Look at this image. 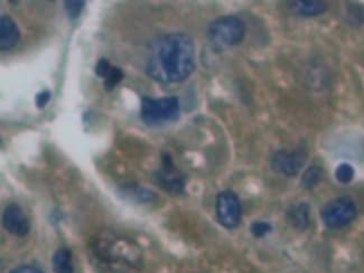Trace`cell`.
<instances>
[{
	"label": "cell",
	"instance_id": "4fadbf2b",
	"mask_svg": "<svg viewBox=\"0 0 364 273\" xmlns=\"http://www.w3.org/2000/svg\"><path fill=\"white\" fill-rule=\"evenodd\" d=\"M323 178V171L319 167H311L307 169L304 173L303 178H301V184L305 188L311 189L313 187L316 186L319 181H322Z\"/></svg>",
	"mask_w": 364,
	"mask_h": 273
},
{
	"label": "cell",
	"instance_id": "e0dca14e",
	"mask_svg": "<svg viewBox=\"0 0 364 273\" xmlns=\"http://www.w3.org/2000/svg\"><path fill=\"white\" fill-rule=\"evenodd\" d=\"M272 230V226L270 225L269 223H267V222H255L252 225H251V232L254 234L256 237H262L267 234L270 233Z\"/></svg>",
	"mask_w": 364,
	"mask_h": 273
},
{
	"label": "cell",
	"instance_id": "5bb4252c",
	"mask_svg": "<svg viewBox=\"0 0 364 273\" xmlns=\"http://www.w3.org/2000/svg\"><path fill=\"white\" fill-rule=\"evenodd\" d=\"M122 79H124V72L118 66H112L110 72L107 74V77L103 79L105 80L103 87L107 91H112L117 87V85L122 81Z\"/></svg>",
	"mask_w": 364,
	"mask_h": 273
},
{
	"label": "cell",
	"instance_id": "ffe728a7",
	"mask_svg": "<svg viewBox=\"0 0 364 273\" xmlns=\"http://www.w3.org/2000/svg\"><path fill=\"white\" fill-rule=\"evenodd\" d=\"M9 273H44L40 268L35 265H21L18 268L14 269Z\"/></svg>",
	"mask_w": 364,
	"mask_h": 273
},
{
	"label": "cell",
	"instance_id": "5b68a950",
	"mask_svg": "<svg viewBox=\"0 0 364 273\" xmlns=\"http://www.w3.org/2000/svg\"><path fill=\"white\" fill-rule=\"evenodd\" d=\"M307 156L309 154L305 147L278 150L272 158V169L284 176H296L306 163Z\"/></svg>",
	"mask_w": 364,
	"mask_h": 273
},
{
	"label": "cell",
	"instance_id": "30bf717a",
	"mask_svg": "<svg viewBox=\"0 0 364 273\" xmlns=\"http://www.w3.org/2000/svg\"><path fill=\"white\" fill-rule=\"evenodd\" d=\"M288 9L299 16L313 17L325 13L328 5L321 0H295L288 3Z\"/></svg>",
	"mask_w": 364,
	"mask_h": 273
},
{
	"label": "cell",
	"instance_id": "6da1fadb",
	"mask_svg": "<svg viewBox=\"0 0 364 273\" xmlns=\"http://www.w3.org/2000/svg\"><path fill=\"white\" fill-rule=\"evenodd\" d=\"M148 77L164 85L181 83L196 70V45L185 33H169L156 37L148 48Z\"/></svg>",
	"mask_w": 364,
	"mask_h": 273
},
{
	"label": "cell",
	"instance_id": "ac0fdd59",
	"mask_svg": "<svg viewBox=\"0 0 364 273\" xmlns=\"http://www.w3.org/2000/svg\"><path fill=\"white\" fill-rule=\"evenodd\" d=\"M111 68H112V66L110 65L107 58H101V60H99L97 65H95V73H97L99 77L105 79V77H107V74L110 72Z\"/></svg>",
	"mask_w": 364,
	"mask_h": 273
},
{
	"label": "cell",
	"instance_id": "7a4b0ae2",
	"mask_svg": "<svg viewBox=\"0 0 364 273\" xmlns=\"http://www.w3.org/2000/svg\"><path fill=\"white\" fill-rule=\"evenodd\" d=\"M181 105L178 97H164L141 99L140 118L147 126L156 127L173 122L180 118Z\"/></svg>",
	"mask_w": 364,
	"mask_h": 273
},
{
	"label": "cell",
	"instance_id": "8992f818",
	"mask_svg": "<svg viewBox=\"0 0 364 273\" xmlns=\"http://www.w3.org/2000/svg\"><path fill=\"white\" fill-rule=\"evenodd\" d=\"M215 210L220 223L227 229H235L240 224V200L232 191H223L219 193L215 203Z\"/></svg>",
	"mask_w": 364,
	"mask_h": 273
},
{
	"label": "cell",
	"instance_id": "7c38bea8",
	"mask_svg": "<svg viewBox=\"0 0 364 273\" xmlns=\"http://www.w3.org/2000/svg\"><path fill=\"white\" fill-rule=\"evenodd\" d=\"M54 272L55 273H73V261H72V253L66 247H60L54 253L53 259Z\"/></svg>",
	"mask_w": 364,
	"mask_h": 273
},
{
	"label": "cell",
	"instance_id": "2e32d148",
	"mask_svg": "<svg viewBox=\"0 0 364 273\" xmlns=\"http://www.w3.org/2000/svg\"><path fill=\"white\" fill-rule=\"evenodd\" d=\"M85 1H83V0H69V1L64 3V9H65L66 14H68V17L73 21V19H77L80 16V14L85 9Z\"/></svg>",
	"mask_w": 364,
	"mask_h": 273
},
{
	"label": "cell",
	"instance_id": "d6986e66",
	"mask_svg": "<svg viewBox=\"0 0 364 273\" xmlns=\"http://www.w3.org/2000/svg\"><path fill=\"white\" fill-rule=\"evenodd\" d=\"M50 95H52V93H50V91H48V90L38 93V95H36V97H35V103H36L37 108L41 109V110L46 108L48 103L50 102Z\"/></svg>",
	"mask_w": 364,
	"mask_h": 273
},
{
	"label": "cell",
	"instance_id": "3957f363",
	"mask_svg": "<svg viewBox=\"0 0 364 273\" xmlns=\"http://www.w3.org/2000/svg\"><path fill=\"white\" fill-rule=\"evenodd\" d=\"M208 34L218 48H233L246 36V25L239 17L222 16L212 21Z\"/></svg>",
	"mask_w": 364,
	"mask_h": 273
},
{
	"label": "cell",
	"instance_id": "8fae6325",
	"mask_svg": "<svg viewBox=\"0 0 364 273\" xmlns=\"http://www.w3.org/2000/svg\"><path fill=\"white\" fill-rule=\"evenodd\" d=\"M289 223L295 229L305 230L309 225V206L306 203L293 205L287 212Z\"/></svg>",
	"mask_w": 364,
	"mask_h": 273
},
{
	"label": "cell",
	"instance_id": "9c48e42d",
	"mask_svg": "<svg viewBox=\"0 0 364 273\" xmlns=\"http://www.w3.org/2000/svg\"><path fill=\"white\" fill-rule=\"evenodd\" d=\"M21 41L18 26L11 17L4 15L0 18V48L4 52L16 48Z\"/></svg>",
	"mask_w": 364,
	"mask_h": 273
},
{
	"label": "cell",
	"instance_id": "ba28073f",
	"mask_svg": "<svg viewBox=\"0 0 364 273\" xmlns=\"http://www.w3.org/2000/svg\"><path fill=\"white\" fill-rule=\"evenodd\" d=\"M3 224L6 231L15 237H25L31 229L28 218L17 204H11L5 208Z\"/></svg>",
	"mask_w": 364,
	"mask_h": 273
},
{
	"label": "cell",
	"instance_id": "9a60e30c",
	"mask_svg": "<svg viewBox=\"0 0 364 273\" xmlns=\"http://www.w3.org/2000/svg\"><path fill=\"white\" fill-rule=\"evenodd\" d=\"M354 173H355V171H354L353 167L350 164L344 163L338 166L336 171V177L342 184H348L354 178Z\"/></svg>",
	"mask_w": 364,
	"mask_h": 273
},
{
	"label": "cell",
	"instance_id": "277c9868",
	"mask_svg": "<svg viewBox=\"0 0 364 273\" xmlns=\"http://www.w3.org/2000/svg\"><path fill=\"white\" fill-rule=\"evenodd\" d=\"M355 203L348 196L338 197L325 205L321 212L323 222L331 229H341L356 218Z\"/></svg>",
	"mask_w": 364,
	"mask_h": 273
},
{
	"label": "cell",
	"instance_id": "52a82bcc",
	"mask_svg": "<svg viewBox=\"0 0 364 273\" xmlns=\"http://www.w3.org/2000/svg\"><path fill=\"white\" fill-rule=\"evenodd\" d=\"M156 179L161 188L172 194L184 192L185 181L182 173L173 163L172 157L165 155L163 157L161 169L156 175Z\"/></svg>",
	"mask_w": 364,
	"mask_h": 273
}]
</instances>
